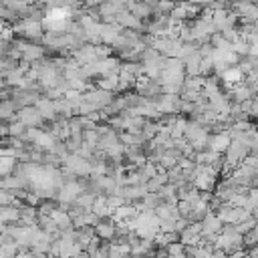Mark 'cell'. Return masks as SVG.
<instances>
[{"instance_id": "obj_2", "label": "cell", "mask_w": 258, "mask_h": 258, "mask_svg": "<svg viewBox=\"0 0 258 258\" xmlns=\"http://www.w3.org/2000/svg\"><path fill=\"white\" fill-rule=\"evenodd\" d=\"M79 191H81V185L79 183H67L60 189V202H73Z\"/></svg>"}, {"instance_id": "obj_5", "label": "cell", "mask_w": 258, "mask_h": 258, "mask_svg": "<svg viewBox=\"0 0 258 258\" xmlns=\"http://www.w3.org/2000/svg\"><path fill=\"white\" fill-rule=\"evenodd\" d=\"M113 234H115V228H113V226H107V224L97 226V236H99V238H111Z\"/></svg>"}, {"instance_id": "obj_1", "label": "cell", "mask_w": 258, "mask_h": 258, "mask_svg": "<svg viewBox=\"0 0 258 258\" xmlns=\"http://www.w3.org/2000/svg\"><path fill=\"white\" fill-rule=\"evenodd\" d=\"M228 145H230V137H228L226 133L216 135V137H212V139H210V149H212V151H216V153L224 151Z\"/></svg>"}, {"instance_id": "obj_4", "label": "cell", "mask_w": 258, "mask_h": 258, "mask_svg": "<svg viewBox=\"0 0 258 258\" xmlns=\"http://www.w3.org/2000/svg\"><path fill=\"white\" fill-rule=\"evenodd\" d=\"M36 111L40 113V117H48V119H52L54 117V103H50L48 99H44V101H40L38 103V107H36Z\"/></svg>"}, {"instance_id": "obj_3", "label": "cell", "mask_w": 258, "mask_h": 258, "mask_svg": "<svg viewBox=\"0 0 258 258\" xmlns=\"http://www.w3.org/2000/svg\"><path fill=\"white\" fill-rule=\"evenodd\" d=\"M40 119H42V117H40V113H38L36 109H26V111L20 113V121H22L24 125H36Z\"/></svg>"}]
</instances>
